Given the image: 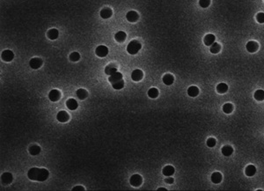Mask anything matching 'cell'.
<instances>
[{
    "instance_id": "26",
    "label": "cell",
    "mask_w": 264,
    "mask_h": 191,
    "mask_svg": "<svg viewBox=\"0 0 264 191\" xmlns=\"http://www.w3.org/2000/svg\"><path fill=\"white\" fill-rule=\"evenodd\" d=\"M217 91L219 94H226L228 91V86L226 83H220L217 86Z\"/></svg>"
},
{
    "instance_id": "18",
    "label": "cell",
    "mask_w": 264,
    "mask_h": 191,
    "mask_svg": "<svg viewBox=\"0 0 264 191\" xmlns=\"http://www.w3.org/2000/svg\"><path fill=\"white\" fill-rule=\"evenodd\" d=\"M222 178H223V177H222V174H221L219 172H215V173L212 174V175H211V177H210V180H211V182H212L213 183L218 184V183H220V182H221Z\"/></svg>"
},
{
    "instance_id": "10",
    "label": "cell",
    "mask_w": 264,
    "mask_h": 191,
    "mask_svg": "<svg viewBox=\"0 0 264 191\" xmlns=\"http://www.w3.org/2000/svg\"><path fill=\"white\" fill-rule=\"evenodd\" d=\"M138 18H139V15L135 11H129L126 14V19H127V21H129V22H136V21H137Z\"/></svg>"
},
{
    "instance_id": "2",
    "label": "cell",
    "mask_w": 264,
    "mask_h": 191,
    "mask_svg": "<svg viewBox=\"0 0 264 191\" xmlns=\"http://www.w3.org/2000/svg\"><path fill=\"white\" fill-rule=\"evenodd\" d=\"M141 48H142L141 43L138 41H137V40H133V41H131L128 44V46H127V51L130 55H136L139 51V50L141 49Z\"/></svg>"
},
{
    "instance_id": "19",
    "label": "cell",
    "mask_w": 264,
    "mask_h": 191,
    "mask_svg": "<svg viewBox=\"0 0 264 191\" xmlns=\"http://www.w3.org/2000/svg\"><path fill=\"white\" fill-rule=\"evenodd\" d=\"M162 80H163V83L165 84V85H166V86H170V85H172V83H174V77L172 76V74H166L164 77H163V78H162Z\"/></svg>"
},
{
    "instance_id": "36",
    "label": "cell",
    "mask_w": 264,
    "mask_h": 191,
    "mask_svg": "<svg viewBox=\"0 0 264 191\" xmlns=\"http://www.w3.org/2000/svg\"><path fill=\"white\" fill-rule=\"evenodd\" d=\"M216 143H217V140L213 137H210L207 140V145L209 147H214L216 145Z\"/></svg>"
},
{
    "instance_id": "15",
    "label": "cell",
    "mask_w": 264,
    "mask_h": 191,
    "mask_svg": "<svg viewBox=\"0 0 264 191\" xmlns=\"http://www.w3.org/2000/svg\"><path fill=\"white\" fill-rule=\"evenodd\" d=\"M174 172H175V169L172 166H166L163 168V170H162V173H163V174L166 176H172L174 174Z\"/></svg>"
},
{
    "instance_id": "6",
    "label": "cell",
    "mask_w": 264,
    "mask_h": 191,
    "mask_svg": "<svg viewBox=\"0 0 264 191\" xmlns=\"http://www.w3.org/2000/svg\"><path fill=\"white\" fill-rule=\"evenodd\" d=\"M29 65L32 69L34 70H37L39 69L40 67H42V60L40 58H38V57H34V58H32L30 60L29 62Z\"/></svg>"
},
{
    "instance_id": "35",
    "label": "cell",
    "mask_w": 264,
    "mask_h": 191,
    "mask_svg": "<svg viewBox=\"0 0 264 191\" xmlns=\"http://www.w3.org/2000/svg\"><path fill=\"white\" fill-rule=\"evenodd\" d=\"M199 5L202 8H207L210 5V0H199Z\"/></svg>"
},
{
    "instance_id": "14",
    "label": "cell",
    "mask_w": 264,
    "mask_h": 191,
    "mask_svg": "<svg viewBox=\"0 0 264 191\" xmlns=\"http://www.w3.org/2000/svg\"><path fill=\"white\" fill-rule=\"evenodd\" d=\"M121 79H123V74H121V72H118L114 73V74H112L108 78V80H109V82L111 84H113L115 82H117V81H119V80H121Z\"/></svg>"
},
{
    "instance_id": "39",
    "label": "cell",
    "mask_w": 264,
    "mask_h": 191,
    "mask_svg": "<svg viewBox=\"0 0 264 191\" xmlns=\"http://www.w3.org/2000/svg\"><path fill=\"white\" fill-rule=\"evenodd\" d=\"M72 190H85V188L82 186H76L72 188Z\"/></svg>"
},
{
    "instance_id": "29",
    "label": "cell",
    "mask_w": 264,
    "mask_h": 191,
    "mask_svg": "<svg viewBox=\"0 0 264 191\" xmlns=\"http://www.w3.org/2000/svg\"><path fill=\"white\" fill-rule=\"evenodd\" d=\"M253 97L258 101H261L264 99V91L263 90H257V91L253 94Z\"/></svg>"
},
{
    "instance_id": "37",
    "label": "cell",
    "mask_w": 264,
    "mask_h": 191,
    "mask_svg": "<svg viewBox=\"0 0 264 191\" xmlns=\"http://www.w3.org/2000/svg\"><path fill=\"white\" fill-rule=\"evenodd\" d=\"M256 19L257 21L261 24L264 23V13H259L256 16Z\"/></svg>"
},
{
    "instance_id": "8",
    "label": "cell",
    "mask_w": 264,
    "mask_h": 191,
    "mask_svg": "<svg viewBox=\"0 0 264 191\" xmlns=\"http://www.w3.org/2000/svg\"><path fill=\"white\" fill-rule=\"evenodd\" d=\"M143 77H144V73L139 69L134 70L131 73V78L133 81H137V82L140 81V80H142V78H143Z\"/></svg>"
},
{
    "instance_id": "11",
    "label": "cell",
    "mask_w": 264,
    "mask_h": 191,
    "mask_svg": "<svg viewBox=\"0 0 264 191\" xmlns=\"http://www.w3.org/2000/svg\"><path fill=\"white\" fill-rule=\"evenodd\" d=\"M56 119L58 120V122H60V123H66V122H68V121H69L70 116H69L67 112H65V111H60L56 115Z\"/></svg>"
},
{
    "instance_id": "38",
    "label": "cell",
    "mask_w": 264,
    "mask_h": 191,
    "mask_svg": "<svg viewBox=\"0 0 264 191\" xmlns=\"http://www.w3.org/2000/svg\"><path fill=\"white\" fill-rule=\"evenodd\" d=\"M174 178H172V177L168 176V177L166 179V183H168V184H172V183H174Z\"/></svg>"
},
{
    "instance_id": "33",
    "label": "cell",
    "mask_w": 264,
    "mask_h": 191,
    "mask_svg": "<svg viewBox=\"0 0 264 191\" xmlns=\"http://www.w3.org/2000/svg\"><path fill=\"white\" fill-rule=\"evenodd\" d=\"M112 86H113V88L115 89V90H120V89H121V88H123V86H124V81H123V79L119 80V81H117V82L113 83V84H112Z\"/></svg>"
},
{
    "instance_id": "31",
    "label": "cell",
    "mask_w": 264,
    "mask_h": 191,
    "mask_svg": "<svg viewBox=\"0 0 264 191\" xmlns=\"http://www.w3.org/2000/svg\"><path fill=\"white\" fill-rule=\"evenodd\" d=\"M148 96L151 99H155L159 96V90L155 87L151 88L148 91Z\"/></svg>"
},
{
    "instance_id": "3",
    "label": "cell",
    "mask_w": 264,
    "mask_h": 191,
    "mask_svg": "<svg viewBox=\"0 0 264 191\" xmlns=\"http://www.w3.org/2000/svg\"><path fill=\"white\" fill-rule=\"evenodd\" d=\"M129 182H130L131 186L139 187V186H141L142 182H143V179H142V177L139 174H134L130 177Z\"/></svg>"
},
{
    "instance_id": "40",
    "label": "cell",
    "mask_w": 264,
    "mask_h": 191,
    "mask_svg": "<svg viewBox=\"0 0 264 191\" xmlns=\"http://www.w3.org/2000/svg\"><path fill=\"white\" fill-rule=\"evenodd\" d=\"M158 190H166V188H159Z\"/></svg>"
},
{
    "instance_id": "1",
    "label": "cell",
    "mask_w": 264,
    "mask_h": 191,
    "mask_svg": "<svg viewBox=\"0 0 264 191\" xmlns=\"http://www.w3.org/2000/svg\"><path fill=\"white\" fill-rule=\"evenodd\" d=\"M49 173L48 171L45 168H37L33 167L29 169L27 176L30 180H36V182H44L48 178Z\"/></svg>"
},
{
    "instance_id": "24",
    "label": "cell",
    "mask_w": 264,
    "mask_h": 191,
    "mask_svg": "<svg viewBox=\"0 0 264 191\" xmlns=\"http://www.w3.org/2000/svg\"><path fill=\"white\" fill-rule=\"evenodd\" d=\"M126 37H127L126 34H125L124 32H123V31L117 32V33L115 34V40H116V41H117L118 42H124L125 40H126Z\"/></svg>"
},
{
    "instance_id": "27",
    "label": "cell",
    "mask_w": 264,
    "mask_h": 191,
    "mask_svg": "<svg viewBox=\"0 0 264 191\" xmlns=\"http://www.w3.org/2000/svg\"><path fill=\"white\" fill-rule=\"evenodd\" d=\"M232 153H233V149L230 145H225L224 147L222 148V153H223V155H225L226 157L231 156L232 154Z\"/></svg>"
},
{
    "instance_id": "21",
    "label": "cell",
    "mask_w": 264,
    "mask_h": 191,
    "mask_svg": "<svg viewBox=\"0 0 264 191\" xmlns=\"http://www.w3.org/2000/svg\"><path fill=\"white\" fill-rule=\"evenodd\" d=\"M113 13L110 8H104L100 11V16L102 19H108L112 16Z\"/></svg>"
},
{
    "instance_id": "5",
    "label": "cell",
    "mask_w": 264,
    "mask_h": 191,
    "mask_svg": "<svg viewBox=\"0 0 264 191\" xmlns=\"http://www.w3.org/2000/svg\"><path fill=\"white\" fill-rule=\"evenodd\" d=\"M246 48L248 52L250 53H255L259 49V44L258 42H255V41H250L247 43L246 45Z\"/></svg>"
},
{
    "instance_id": "20",
    "label": "cell",
    "mask_w": 264,
    "mask_h": 191,
    "mask_svg": "<svg viewBox=\"0 0 264 191\" xmlns=\"http://www.w3.org/2000/svg\"><path fill=\"white\" fill-rule=\"evenodd\" d=\"M48 37L50 39V40H56L58 38V35H59V32L58 30L56 29V28H52L48 31V34H47Z\"/></svg>"
},
{
    "instance_id": "7",
    "label": "cell",
    "mask_w": 264,
    "mask_h": 191,
    "mask_svg": "<svg viewBox=\"0 0 264 191\" xmlns=\"http://www.w3.org/2000/svg\"><path fill=\"white\" fill-rule=\"evenodd\" d=\"M61 98V93L56 89H53L48 94V99L53 102H56Z\"/></svg>"
},
{
    "instance_id": "9",
    "label": "cell",
    "mask_w": 264,
    "mask_h": 191,
    "mask_svg": "<svg viewBox=\"0 0 264 191\" xmlns=\"http://www.w3.org/2000/svg\"><path fill=\"white\" fill-rule=\"evenodd\" d=\"M14 58V54L12 50H9V49H6V50H4L2 52V59L5 62H11L12 60Z\"/></svg>"
},
{
    "instance_id": "34",
    "label": "cell",
    "mask_w": 264,
    "mask_h": 191,
    "mask_svg": "<svg viewBox=\"0 0 264 191\" xmlns=\"http://www.w3.org/2000/svg\"><path fill=\"white\" fill-rule=\"evenodd\" d=\"M79 59H80V55L78 52H73V53H72V54L70 55V61L77 62V61H78Z\"/></svg>"
},
{
    "instance_id": "4",
    "label": "cell",
    "mask_w": 264,
    "mask_h": 191,
    "mask_svg": "<svg viewBox=\"0 0 264 191\" xmlns=\"http://www.w3.org/2000/svg\"><path fill=\"white\" fill-rule=\"evenodd\" d=\"M95 53L99 57H105L108 54V48L104 45L98 46L95 49Z\"/></svg>"
},
{
    "instance_id": "23",
    "label": "cell",
    "mask_w": 264,
    "mask_h": 191,
    "mask_svg": "<svg viewBox=\"0 0 264 191\" xmlns=\"http://www.w3.org/2000/svg\"><path fill=\"white\" fill-rule=\"evenodd\" d=\"M188 94L190 96V97H196L198 94H199V89L198 87L196 86H190L188 89Z\"/></svg>"
},
{
    "instance_id": "30",
    "label": "cell",
    "mask_w": 264,
    "mask_h": 191,
    "mask_svg": "<svg viewBox=\"0 0 264 191\" xmlns=\"http://www.w3.org/2000/svg\"><path fill=\"white\" fill-rule=\"evenodd\" d=\"M221 49V46L217 43V42H214L211 46H210V51L212 53V54H218Z\"/></svg>"
},
{
    "instance_id": "17",
    "label": "cell",
    "mask_w": 264,
    "mask_h": 191,
    "mask_svg": "<svg viewBox=\"0 0 264 191\" xmlns=\"http://www.w3.org/2000/svg\"><path fill=\"white\" fill-rule=\"evenodd\" d=\"M255 173H256V167L253 165H249L245 169V174L247 176H249V177L253 176L255 174Z\"/></svg>"
},
{
    "instance_id": "32",
    "label": "cell",
    "mask_w": 264,
    "mask_h": 191,
    "mask_svg": "<svg viewBox=\"0 0 264 191\" xmlns=\"http://www.w3.org/2000/svg\"><path fill=\"white\" fill-rule=\"evenodd\" d=\"M233 110V106L231 103H226L223 106V111H224L226 114H231Z\"/></svg>"
},
{
    "instance_id": "22",
    "label": "cell",
    "mask_w": 264,
    "mask_h": 191,
    "mask_svg": "<svg viewBox=\"0 0 264 191\" xmlns=\"http://www.w3.org/2000/svg\"><path fill=\"white\" fill-rule=\"evenodd\" d=\"M115 72H117V68H116L114 64H109V65H107V66L105 68V73H106L107 75L111 76V75L114 74V73H115Z\"/></svg>"
},
{
    "instance_id": "13",
    "label": "cell",
    "mask_w": 264,
    "mask_h": 191,
    "mask_svg": "<svg viewBox=\"0 0 264 191\" xmlns=\"http://www.w3.org/2000/svg\"><path fill=\"white\" fill-rule=\"evenodd\" d=\"M215 40H216V37H215L214 34H209L205 35V37L204 39V42L206 46H211L213 43L215 42Z\"/></svg>"
},
{
    "instance_id": "16",
    "label": "cell",
    "mask_w": 264,
    "mask_h": 191,
    "mask_svg": "<svg viewBox=\"0 0 264 191\" xmlns=\"http://www.w3.org/2000/svg\"><path fill=\"white\" fill-rule=\"evenodd\" d=\"M66 106L70 110H76L78 107L77 100L74 99H69L66 101Z\"/></svg>"
},
{
    "instance_id": "28",
    "label": "cell",
    "mask_w": 264,
    "mask_h": 191,
    "mask_svg": "<svg viewBox=\"0 0 264 191\" xmlns=\"http://www.w3.org/2000/svg\"><path fill=\"white\" fill-rule=\"evenodd\" d=\"M76 94H77V97L78 99H85L87 97V95H88L87 92L86 91L85 89H78V91H77V93H76Z\"/></svg>"
},
{
    "instance_id": "25",
    "label": "cell",
    "mask_w": 264,
    "mask_h": 191,
    "mask_svg": "<svg viewBox=\"0 0 264 191\" xmlns=\"http://www.w3.org/2000/svg\"><path fill=\"white\" fill-rule=\"evenodd\" d=\"M40 153V147L39 145H34L29 147V153L31 155L35 156V155H38Z\"/></svg>"
},
{
    "instance_id": "12",
    "label": "cell",
    "mask_w": 264,
    "mask_h": 191,
    "mask_svg": "<svg viewBox=\"0 0 264 191\" xmlns=\"http://www.w3.org/2000/svg\"><path fill=\"white\" fill-rule=\"evenodd\" d=\"M13 174L11 173H4L1 176V180H2V182L4 184H10L12 183L13 182Z\"/></svg>"
}]
</instances>
